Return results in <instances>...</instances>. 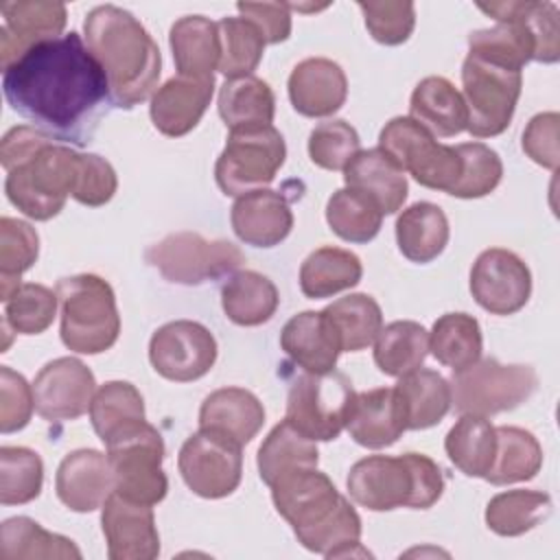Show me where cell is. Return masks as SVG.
I'll list each match as a JSON object with an SVG mask.
<instances>
[{
	"label": "cell",
	"instance_id": "10",
	"mask_svg": "<svg viewBox=\"0 0 560 560\" xmlns=\"http://www.w3.org/2000/svg\"><path fill=\"white\" fill-rule=\"evenodd\" d=\"M284 158V138L273 125L232 129L217 158L214 179L223 195L241 197L269 186Z\"/></svg>",
	"mask_w": 560,
	"mask_h": 560
},
{
	"label": "cell",
	"instance_id": "24",
	"mask_svg": "<svg viewBox=\"0 0 560 560\" xmlns=\"http://www.w3.org/2000/svg\"><path fill=\"white\" fill-rule=\"evenodd\" d=\"M280 348L304 372H330L337 365L341 341L324 311H304L293 315L282 332Z\"/></svg>",
	"mask_w": 560,
	"mask_h": 560
},
{
	"label": "cell",
	"instance_id": "46",
	"mask_svg": "<svg viewBox=\"0 0 560 560\" xmlns=\"http://www.w3.org/2000/svg\"><path fill=\"white\" fill-rule=\"evenodd\" d=\"M221 37V61L219 72L228 79L249 77L265 52V37L254 22L247 18H223L217 22Z\"/></svg>",
	"mask_w": 560,
	"mask_h": 560
},
{
	"label": "cell",
	"instance_id": "8",
	"mask_svg": "<svg viewBox=\"0 0 560 560\" xmlns=\"http://www.w3.org/2000/svg\"><path fill=\"white\" fill-rule=\"evenodd\" d=\"M114 477V492L147 505L166 497L168 479L162 470L164 440L160 431L140 420L105 442Z\"/></svg>",
	"mask_w": 560,
	"mask_h": 560
},
{
	"label": "cell",
	"instance_id": "40",
	"mask_svg": "<svg viewBox=\"0 0 560 560\" xmlns=\"http://www.w3.org/2000/svg\"><path fill=\"white\" fill-rule=\"evenodd\" d=\"M429 350L453 372L477 363L483 350L479 322L468 313H446L438 317L429 332Z\"/></svg>",
	"mask_w": 560,
	"mask_h": 560
},
{
	"label": "cell",
	"instance_id": "31",
	"mask_svg": "<svg viewBox=\"0 0 560 560\" xmlns=\"http://www.w3.org/2000/svg\"><path fill=\"white\" fill-rule=\"evenodd\" d=\"M448 219L444 210L431 201H418L405 208L396 219V243L411 262L435 260L448 243Z\"/></svg>",
	"mask_w": 560,
	"mask_h": 560
},
{
	"label": "cell",
	"instance_id": "13",
	"mask_svg": "<svg viewBox=\"0 0 560 560\" xmlns=\"http://www.w3.org/2000/svg\"><path fill=\"white\" fill-rule=\"evenodd\" d=\"M168 282L203 284L236 273L245 262L243 252L230 241H208L197 232H175L151 245L144 254Z\"/></svg>",
	"mask_w": 560,
	"mask_h": 560
},
{
	"label": "cell",
	"instance_id": "42",
	"mask_svg": "<svg viewBox=\"0 0 560 560\" xmlns=\"http://www.w3.org/2000/svg\"><path fill=\"white\" fill-rule=\"evenodd\" d=\"M551 512V497L540 490H508L488 501L486 525L499 536H521Z\"/></svg>",
	"mask_w": 560,
	"mask_h": 560
},
{
	"label": "cell",
	"instance_id": "52",
	"mask_svg": "<svg viewBox=\"0 0 560 560\" xmlns=\"http://www.w3.org/2000/svg\"><path fill=\"white\" fill-rule=\"evenodd\" d=\"M33 385L9 365L0 368V431L15 433L24 429L33 416Z\"/></svg>",
	"mask_w": 560,
	"mask_h": 560
},
{
	"label": "cell",
	"instance_id": "25",
	"mask_svg": "<svg viewBox=\"0 0 560 560\" xmlns=\"http://www.w3.org/2000/svg\"><path fill=\"white\" fill-rule=\"evenodd\" d=\"M265 424V407L249 389L221 387L208 394L199 409V429L221 433L236 444H249Z\"/></svg>",
	"mask_w": 560,
	"mask_h": 560
},
{
	"label": "cell",
	"instance_id": "6",
	"mask_svg": "<svg viewBox=\"0 0 560 560\" xmlns=\"http://www.w3.org/2000/svg\"><path fill=\"white\" fill-rule=\"evenodd\" d=\"M61 306V341L79 354H101L120 335V315L114 289L94 273H77L57 282Z\"/></svg>",
	"mask_w": 560,
	"mask_h": 560
},
{
	"label": "cell",
	"instance_id": "51",
	"mask_svg": "<svg viewBox=\"0 0 560 560\" xmlns=\"http://www.w3.org/2000/svg\"><path fill=\"white\" fill-rule=\"evenodd\" d=\"M363 11L370 35L385 46H398L409 39L416 26L413 2H357Z\"/></svg>",
	"mask_w": 560,
	"mask_h": 560
},
{
	"label": "cell",
	"instance_id": "47",
	"mask_svg": "<svg viewBox=\"0 0 560 560\" xmlns=\"http://www.w3.org/2000/svg\"><path fill=\"white\" fill-rule=\"evenodd\" d=\"M44 483V462L26 446L0 448V503L22 505L39 497Z\"/></svg>",
	"mask_w": 560,
	"mask_h": 560
},
{
	"label": "cell",
	"instance_id": "55",
	"mask_svg": "<svg viewBox=\"0 0 560 560\" xmlns=\"http://www.w3.org/2000/svg\"><path fill=\"white\" fill-rule=\"evenodd\" d=\"M238 13L254 22L267 44H280L291 35V9L284 2H238Z\"/></svg>",
	"mask_w": 560,
	"mask_h": 560
},
{
	"label": "cell",
	"instance_id": "5",
	"mask_svg": "<svg viewBox=\"0 0 560 560\" xmlns=\"http://www.w3.org/2000/svg\"><path fill=\"white\" fill-rule=\"evenodd\" d=\"M346 486L352 501L372 512L427 510L442 497L444 477L440 466L420 453L370 455L350 468Z\"/></svg>",
	"mask_w": 560,
	"mask_h": 560
},
{
	"label": "cell",
	"instance_id": "2",
	"mask_svg": "<svg viewBox=\"0 0 560 560\" xmlns=\"http://www.w3.org/2000/svg\"><path fill=\"white\" fill-rule=\"evenodd\" d=\"M81 155L33 125L9 129L0 142L9 201L35 221L57 217L74 195Z\"/></svg>",
	"mask_w": 560,
	"mask_h": 560
},
{
	"label": "cell",
	"instance_id": "21",
	"mask_svg": "<svg viewBox=\"0 0 560 560\" xmlns=\"http://www.w3.org/2000/svg\"><path fill=\"white\" fill-rule=\"evenodd\" d=\"M214 94V79L171 77L162 83L149 105L153 127L168 136L179 138L192 131L206 114Z\"/></svg>",
	"mask_w": 560,
	"mask_h": 560
},
{
	"label": "cell",
	"instance_id": "14",
	"mask_svg": "<svg viewBox=\"0 0 560 560\" xmlns=\"http://www.w3.org/2000/svg\"><path fill=\"white\" fill-rule=\"evenodd\" d=\"M234 440L199 429L179 448L177 466L184 483L203 499L232 494L243 475V453Z\"/></svg>",
	"mask_w": 560,
	"mask_h": 560
},
{
	"label": "cell",
	"instance_id": "1",
	"mask_svg": "<svg viewBox=\"0 0 560 560\" xmlns=\"http://www.w3.org/2000/svg\"><path fill=\"white\" fill-rule=\"evenodd\" d=\"M11 109L59 142L85 144L109 101L103 66L70 31L24 50L2 70Z\"/></svg>",
	"mask_w": 560,
	"mask_h": 560
},
{
	"label": "cell",
	"instance_id": "49",
	"mask_svg": "<svg viewBox=\"0 0 560 560\" xmlns=\"http://www.w3.org/2000/svg\"><path fill=\"white\" fill-rule=\"evenodd\" d=\"M457 151L462 155V177L451 195L459 199H479L490 195L503 177V162L499 153L483 142H462L457 144Z\"/></svg>",
	"mask_w": 560,
	"mask_h": 560
},
{
	"label": "cell",
	"instance_id": "35",
	"mask_svg": "<svg viewBox=\"0 0 560 560\" xmlns=\"http://www.w3.org/2000/svg\"><path fill=\"white\" fill-rule=\"evenodd\" d=\"M319 451L315 440L300 433L287 418L276 424L258 448V475L271 486L278 477L295 468H317Z\"/></svg>",
	"mask_w": 560,
	"mask_h": 560
},
{
	"label": "cell",
	"instance_id": "7",
	"mask_svg": "<svg viewBox=\"0 0 560 560\" xmlns=\"http://www.w3.org/2000/svg\"><path fill=\"white\" fill-rule=\"evenodd\" d=\"M462 85L470 136L492 138L503 133L521 96L523 70L468 52L462 66Z\"/></svg>",
	"mask_w": 560,
	"mask_h": 560
},
{
	"label": "cell",
	"instance_id": "48",
	"mask_svg": "<svg viewBox=\"0 0 560 560\" xmlns=\"http://www.w3.org/2000/svg\"><path fill=\"white\" fill-rule=\"evenodd\" d=\"M57 304V291L37 282H24L4 302L2 322L18 335H39L52 324Z\"/></svg>",
	"mask_w": 560,
	"mask_h": 560
},
{
	"label": "cell",
	"instance_id": "11",
	"mask_svg": "<svg viewBox=\"0 0 560 560\" xmlns=\"http://www.w3.org/2000/svg\"><path fill=\"white\" fill-rule=\"evenodd\" d=\"M383 149L420 186L448 192L462 177V155L457 147L438 142L409 116H396L378 133Z\"/></svg>",
	"mask_w": 560,
	"mask_h": 560
},
{
	"label": "cell",
	"instance_id": "39",
	"mask_svg": "<svg viewBox=\"0 0 560 560\" xmlns=\"http://www.w3.org/2000/svg\"><path fill=\"white\" fill-rule=\"evenodd\" d=\"M2 560H39V558H81L79 547L61 536L44 529L28 516H13L0 529Z\"/></svg>",
	"mask_w": 560,
	"mask_h": 560
},
{
	"label": "cell",
	"instance_id": "44",
	"mask_svg": "<svg viewBox=\"0 0 560 560\" xmlns=\"http://www.w3.org/2000/svg\"><path fill=\"white\" fill-rule=\"evenodd\" d=\"M383 217L385 214L374 199L348 186L335 190L326 203V221L330 230L348 243L372 241L381 230Z\"/></svg>",
	"mask_w": 560,
	"mask_h": 560
},
{
	"label": "cell",
	"instance_id": "20",
	"mask_svg": "<svg viewBox=\"0 0 560 560\" xmlns=\"http://www.w3.org/2000/svg\"><path fill=\"white\" fill-rule=\"evenodd\" d=\"M59 501L72 512H94L114 492V477L107 453L77 448L68 453L55 475Z\"/></svg>",
	"mask_w": 560,
	"mask_h": 560
},
{
	"label": "cell",
	"instance_id": "29",
	"mask_svg": "<svg viewBox=\"0 0 560 560\" xmlns=\"http://www.w3.org/2000/svg\"><path fill=\"white\" fill-rule=\"evenodd\" d=\"M168 44L179 77L214 79V70H219L221 61L217 22L203 15H184L171 26Z\"/></svg>",
	"mask_w": 560,
	"mask_h": 560
},
{
	"label": "cell",
	"instance_id": "45",
	"mask_svg": "<svg viewBox=\"0 0 560 560\" xmlns=\"http://www.w3.org/2000/svg\"><path fill=\"white\" fill-rule=\"evenodd\" d=\"M39 254V236L26 221L0 219V300L7 302L18 289L20 278L28 271Z\"/></svg>",
	"mask_w": 560,
	"mask_h": 560
},
{
	"label": "cell",
	"instance_id": "3",
	"mask_svg": "<svg viewBox=\"0 0 560 560\" xmlns=\"http://www.w3.org/2000/svg\"><path fill=\"white\" fill-rule=\"evenodd\" d=\"M276 512L291 525L298 542L326 558L361 549V518L352 503L317 468H295L271 486Z\"/></svg>",
	"mask_w": 560,
	"mask_h": 560
},
{
	"label": "cell",
	"instance_id": "26",
	"mask_svg": "<svg viewBox=\"0 0 560 560\" xmlns=\"http://www.w3.org/2000/svg\"><path fill=\"white\" fill-rule=\"evenodd\" d=\"M346 429L350 438L365 448L392 446L407 431L394 387H376L357 394Z\"/></svg>",
	"mask_w": 560,
	"mask_h": 560
},
{
	"label": "cell",
	"instance_id": "50",
	"mask_svg": "<svg viewBox=\"0 0 560 560\" xmlns=\"http://www.w3.org/2000/svg\"><path fill=\"white\" fill-rule=\"evenodd\" d=\"M359 151L361 138L357 129L341 118L319 122L308 136L311 162L326 171H343Z\"/></svg>",
	"mask_w": 560,
	"mask_h": 560
},
{
	"label": "cell",
	"instance_id": "34",
	"mask_svg": "<svg viewBox=\"0 0 560 560\" xmlns=\"http://www.w3.org/2000/svg\"><path fill=\"white\" fill-rule=\"evenodd\" d=\"M273 114L276 96L269 83L254 74L225 79V83L219 90V116L223 118L230 131L271 125Z\"/></svg>",
	"mask_w": 560,
	"mask_h": 560
},
{
	"label": "cell",
	"instance_id": "15",
	"mask_svg": "<svg viewBox=\"0 0 560 560\" xmlns=\"http://www.w3.org/2000/svg\"><path fill=\"white\" fill-rule=\"evenodd\" d=\"M149 361L166 381L190 383L212 370L217 361V339L199 322L175 319L153 332Z\"/></svg>",
	"mask_w": 560,
	"mask_h": 560
},
{
	"label": "cell",
	"instance_id": "16",
	"mask_svg": "<svg viewBox=\"0 0 560 560\" xmlns=\"http://www.w3.org/2000/svg\"><path fill=\"white\" fill-rule=\"evenodd\" d=\"M470 293L488 313L514 315L532 295L529 267L510 249H483L470 269Z\"/></svg>",
	"mask_w": 560,
	"mask_h": 560
},
{
	"label": "cell",
	"instance_id": "12",
	"mask_svg": "<svg viewBox=\"0 0 560 560\" xmlns=\"http://www.w3.org/2000/svg\"><path fill=\"white\" fill-rule=\"evenodd\" d=\"M350 378L337 370L300 374L287 396V420L315 442L337 440L354 402Z\"/></svg>",
	"mask_w": 560,
	"mask_h": 560
},
{
	"label": "cell",
	"instance_id": "18",
	"mask_svg": "<svg viewBox=\"0 0 560 560\" xmlns=\"http://www.w3.org/2000/svg\"><path fill=\"white\" fill-rule=\"evenodd\" d=\"M101 525L109 560H153L160 556L153 505L112 492L101 508Z\"/></svg>",
	"mask_w": 560,
	"mask_h": 560
},
{
	"label": "cell",
	"instance_id": "53",
	"mask_svg": "<svg viewBox=\"0 0 560 560\" xmlns=\"http://www.w3.org/2000/svg\"><path fill=\"white\" fill-rule=\"evenodd\" d=\"M116 188H118V177L114 166L96 153H83L72 199L83 206L98 208L114 197Z\"/></svg>",
	"mask_w": 560,
	"mask_h": 560
},
{
	"label": "cell",
	"instance_id": "23",
	"mask_svg": "<svg viewBox=\"0 0 560 560\" xmlns=\"http://www.w3.org/2000/svg\"><path fill=\"white\" fill-rule=\"evenodd\" d=\"M348 96V79L341 66L326 57H308L289 74V98L298 114L324 118L341 109Z\"/></svg>",
	"mask_w": 560,
	"mask_h": 560
},
{
	"label": "cell",
	"instance_id": "19",
	"mask_svg": "<svg viewBox=\"0 0 560 560\" xmlns=\"http://www.w3.org/2000/svg\"><path fill=\"white\" fill-rule=\"evenodd\" d=\"M4 24L0 26L2 70L31 46L61 37L68 22L66 4L48 0H9L0 4Z\"/></svg>",
	"mask_w": 560,
	"mask_h": 560
},
{
	"label": "cell",
	"instance_id": "36",
	"mask_svg": "<svg viewBox=\"0 0 560 560\" xmlns=\"http://www.w3.org/2000/svg\"><path fill=\"white\" fill-rule=\"evenodd\" d=\"M494 433H497V451H494L492 466L483 479L494 486H508V483L534 479L542 466V448L536 435L521 427H510V424L494 427Z\"/></svg>",
	"mask_w": 560,
	"mask_h": 560
},
{
	"label": "cell",
	"instance_id": "17",
	"mask_svg": "<svg viewBox=\"0 0 560 560\" xmlns=\"http://www.w3.org/2000/svg\"><path fill=\"white\" fill-rule=\"evenodd\" d=\"M94 394L96 378L92 370L74 357L48 361L33 381L35 411L48 422L81 418L90 411Z\"/></svg>",
	"mask_w": 560,
	"mask_h": 560
},
{
	"label": "cell",
	"instance_id": "41",
	"mask_svg": "<svg viewBox=\"0 0 560 560\" xmlns=\"http://www.w3.org/2000/svg\"><path fill=\"white\" fill-rule=\"evenodd\" d=\"M343 352H359L374 343L383 328V311L368 293H350L324 308Z\"/></svg>",
	"mask_w": 560,
	"mask_h": 560
},
{
	"label": "cell",
	"instance_id": "4",
	"mask_svg": "<svg viewBox=\"0 0 560 560\" xmlns=\"http://www.w3.org/2000/svg\"><path fill=\"white\" fill-rule=\"evenodd\" d=\"M85 44L103 66L109 103L131 109L158 90L162 55L149 31L116 4L94 7L83 22Z\"/></svg>",
	"mask_w": 560,
	"mask_h": 560
},
{
	"label": "cell",
	"instance_id": "43",
	"mask_svg": "<svg viewBox=\"0 0 560 560\" xmlns=\"http://www.w3.org/2000/svg\"><path fill=\"white\" fill-rule=\"evenodd\" d=\"M90 420L96 435L105 444L122 429L147 420L142 394L129 381H107L92 398Z\"/></svg>",
	"mask_w": 560,
	"mask_h": 560
},
{
	"label": "cell",
	"instance_id": "30",
	"mask_svg": "<svg viewBox=\"0 0 560 560\" xmlns=\"http://www.w3.org/2000/svg\"><path fill=\"white\" fill-rule=\"evenodd\" d=\"M394 392L400 402L405 429L411 431L435 427L451 409V385L435 370L418 368L400 376Z\"/></svg>",
	"mask_w": 560,
	"mask_h": 560
},
{
	"label": "cell",
	"instance_id": "28",
	"mask_svg": "<svg viewBox=\"0 0 560 560\" xmlns=\"http://www.w3.org/2000/svg\"><path fill=\"white\" fill-rule=\"evenodd\" d=\"M409 118L433 138H451L468 127L462 92L444 77H424L411 92Z\"/></svg>",
	"mask_w": 560,
	"mask_h": 560
},
{
	"label": "cell",
	"instance_id": "32",
	"mask_svg": "<svg viewBox=\"0 0 560 560\" xmlns=\"http://www.w3.org/2000/svg\"><path fill=\"white\" fill-rule=\"evenodd\" d=\"M363 265L357 254L341 247H319L300 267V289L311 300L330 298L361 282Z\"/></svg>",
	"mask_w": 560,
	"mask_h": 560
},
{
	"label": "cell",
	"instance_id": "38",
	"mask_svg": "<svg viewBox=\"0 0 560 560\" xmlns=\"http://www.w3.org/2000/svg\"><path fill=\"white\" fill-rule=\"evenodd\" d=\"M444 448L455 468H459L466 477L483 479L497 451L494 427L488 418L462 413V418L446 433Z\"/></svg>",
	"mask_w": 560,
	"mask_h": 560
},
{
	"label": "cell",
	"instance_id": "27",
	"mask_svg": "<svg viewBox=\"0 0 560 560\" xmlns=\"http://www.w3.org/2000/svg\"><path fill=\"white\" fill-rule=\"evenodd\" d=\"M343 182L374 199L383 214L398 212L409 192L405 171L378 147L359 151L343 168Z\"/></svg>",
	"mask_w": 560,
	"mask_h": 560
},
{
	"label": "cell",
	"instance_id": "9",
	"mask_svg": "<svg viewBox=\"0 0 560 560\" xmlns=\"http://www.w3.org/2000/svg\"><path fill=\"white\" fill-rule=\"evenodd\" d=\"M448 385L459 413L490 418L523 405L536 392L538 376L532 365H505L490 357L453 372Z\"/></svg>",
	"mask_w": 560,
	"mask_h": 560
},
{
	"label": "cell",
	"instance_id": "54",
	"mask_svg": "<svg viewBox=\"0 0 560 560\" xmlns=\"http://www.w3.org/2000/svg\"><path fill=\"white\" fill-rule=\"evenodd\" d=\"M558 125L560 116L556 112L536 114L523 131V151L536 164L556 171L558 168Z\"/></svg>",
	"mask_w": 560,
	"mask_h": 560
},
{
	"label": "cell",
	"instance_id": "22",
	"mask_svg": "<svg viewBox=\"0 0 560 560\" xmlns=\"http://www.w3.org/2000/svg\"><path fill=\"white\" fill-rule=\"evenodd\" d=\"M234 234L254 247H276L293 230V212L289 199L269 188L252 190L236 197L230 212Z\"/></svg>",
	"mask_w": 560,
	"mask_h": 560
},
{
	"label": "cell",
	"instance_id": "37",
	"mask_svg": "<svg viewBox=\"0 0 560 560\" xmlns=\"http://www.w3.org/2000/svg\"><path fill=\"white\" fill-rule=\"evenodd\" d=\"M429 354V332L411 319H396L374 339V363L387 376H405L418 370Z\"/></svg>",
	"mask_w": 560,
	"mask_h": 560
},
{
	"label": "cell",
	"instance_id": "33",
	"mask_svg": "<svg viewBox=\"0 0 560 560\" xmlns=\"http://www.w3.org/2000/svg\"><path fill=\"white\" fill-rule=\"evenodd\" d=\"M280 304L276 284L258 271H236L221 287V306L230 322L238 326H260L269 322Z\"/></svg>",
	"mask_w": 560,
	"mask_h": 560
}]
</instances>
